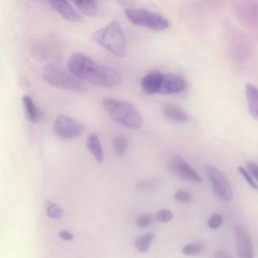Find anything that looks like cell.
I'll return each instance as SVG.
<instances>
[{
    "label": "cell",
    "instance_id": "cb8c5ba5",
    "mask_svg": "<svg viewBox=\"0 0 258 258\" xmlns=\"http://www.w3.org/2000/svg\"><path fill=\"white\" fill-rule=\"evenodd\" d=\"M152 221H153L152 216L150 214L145 213V214H141L140 216L137 217L136 224L140 228H147L152 224Z\"/></svg>",
    "mask_w": 258,
    "mask_h": 258
},
{
    "label": "cell",
    "instance_id": "5bb4252c",
    "mask_svg": "<svg viewBox=\"0 0 258 258\" xmlns=\"http://www.w3.org/2000/svg\"><path fill=\"white\" fill-rule=\"evenodd\" d=\"M163 114L167 119L174 122L184 123L188 121V115L180 107L174 104H166L163 107Z\"/></svg>",
    "mask_w": 258,
    "mask_h": 258
},
{
    "label": "cell",
    "instance_id": "603a6c76",
    "mask_svg": "<svg viewBox=\"0 0 258 258\" xmlns=\"http://www.w3.org/2000/svg\"><path fill=\"white\" fill-rule=\"evenodd\" d=\"M238 171L241 173V175L245 178V180L247 181V183L254 189H258V184L256 183V181H254V177L251 175V173L249 172V170H246V168H244L243 166H238Z\"/></svg>",
    "mask_w": 258,
    "mask_h": 258
},
{
    "label": "cell",
    "instance_id": "ac0fdd59",
    "mask_svg": "<svg viewBox=\"0 0 258 258\" xmlns=\"http://www.w3.org/2000/svg\"><path fill=\"white\" fill-rule=\"evenodd\" d=\"M154 239V235L152 233L143 234L139 237H137L134 241V247L135 249L140 253H145L148 251L152 241Z\"/></svg>",
    "mask_w": 258,
    "mask_h": 258
},
{
    "label": "cell",
    "instance_id": "30bf717a",
    "mask_svg": "<svg viewBox=\"0 0 258 258\" xmlns=\"http://www.w3.org/2000/svg\"><path fill=\"white\" fill-rule=\"evenodd\" d=\"M235 235V243L236 249L239 258H253V249L251 240L245 231V229L241 226H235L234 228Z\"/></svg>",
    "mask_w": 258,
    "mask_h": 258
},
{
    "label": "cell",
    "instance_id": "4fadbf2b",
    "mask_svg": "<svg viewBox=\"0 0 258 258\" xmlns=\"http://www.w3.org/2000/svg\"><path fill=\"white\" fill-rule=\"evenodd\" d=\"M245 95L250 115L253 118H258V87L251 84H246Z\"/></svg>",
    "mask_w": 258,
    "mask_h": 258
},
{
    "label": "cell",
    "instance_id": "4316f807",
    "mask_svg": "<svg viewBox=\"0 0 258 258\" xmlns=\"http://www.w3.org/2000/svg\"><path fill=\"white\" fill-rule=\"evenodd\" d=\"M246 166H247V169L249 170V172L251 173V175L258 181V164L253 161L248 160L246 162Z\"/></svg>",
    "mask_w": 258,
    "mask_h": 258
},
{
    "label": "cell",
    "instance_id": "d4e9b609",
    "mask_svg": "<svg viewBox=\"0 0 258 258\" xmlns=\"http://www.w3.org/2000/svg\"><path fill=\"white\" fill-rule=\"evenodd\" d=\"M222 223H223V217L219 214H214L208 220V227L210 229L216 230V229L220 228Z\"/></svg>",
    "mask_w": 258,
    "mask_h": 258
},
{
    "label": "cell",
    "instance_id": "7a4b0ae2",
    "mask_svg": "<svg viewBox=\"0 0 258 258\" xmlns=\"http://www.w3.org/2000/svg\"><path fill=\"white\" fill-rule=\"evenodd\" d=\"M140 86L146 94L169 95L183 92L187 84L184 78L179 75L152 71L143 76L140 81Z\"/></svg>",
    "mask_w": 258,
    "mask_h": 258
},
{
    "label": "cell",
    "instance_id": "83f0119b",
    "mask_svg": "<svg viewBox=\"0 0 258 258\" xmlns=\"http://www.w3.org/2000/svg\"><path fill=\"white\" fill-rule=\"evenodd\" d=\"M58 236H59L60 239H62V240H64V241H72V240L74 239V235H73L71 232L67 231V230H61V231H59V232H58Z\"/></svg>",
    "mask_w": 258,
    "mask_h": 258
},
{
    "label": "cell",
    "instance_id": "2e32d148",
    "mask_svg": "<svg viewBox=\"0 0 258 258\" xmlns=\"http://www.w3.org/2000/svg\"><path fill=\"white\" fill-rule=\"evenodd\" d=\"M22 103L28 119L33 123L38 122L41 119V113L35 105L33 99L30 96L25 95L22 97Z\"/></svg>",
    "mask_w": 258,
    "mask_h": 258
},
{
    "label": "cell",
    "instance_id": "ba28073f",
    "mask_svg": "<svg viewBox=\"0 0 258 258\" xmlns=\"http://www.w3.org/2000/svg\"><path fill=\"white\" fill-rule=\"evenodd\" d=\"M52 130L60 138L75 139L83 134L84 126L70 116L59 115L53 121Z\"/></svg>",
    "mask_w": 258,
    "mask_h": 258
},
{
    "label": "cell",
    "instance_id": "8992f818",
    "mask_svg": "<svg viewBox=\"0 0 258 258\" xmlns=\"http://www.w3.org/2000/svg\"><path fill=\"white\" fill-rule=\"evenodd\" d=\"M43 79L51 86L69 91L82 92L85 90V85L80 79L74 76L70 71L66 72L57 66L48 64L44 68L42 73Z\"/></svg>",
    "mask_w": 258,
    "mask_h": 258
},
{
    "label": "cell",
    "instance_id": "f1b7e54d",
    "mask_svg": "<svg viewBox=\"0 0 258 258\" xmlns=\"http://www.w3.org/2000/svg\"><path fill=\"white\" fill-rule=\"evenodd\" d=\"M152 185H153V183H152L151 181L142 180V181H139V182H138L137 187L140 188V189H148V188H150Z\"/></svg>",
    "mask_w": 258,
    "mask_h": 258
},
{
    "label": "cell",
    "instance_id": "484cf974",
    "mask_svg": "<svg viewBox=\"0 0 258 258\" xmlns=\"http://www.w3.org/2000/svg\"><path fill=\"white\" fill-rule=\"evenodd\" d=\"M174 198L176 201H178L179 203H182V204H188L190 201H191V197L190 195L185 191V190H177L175 194H174Z\"/></svg>",
    "mask_w": 258,
    "mask_h": 258
},
{
    "label": "cell",
    "instance_id": "3957f363",
    "mask_svg": "<svg viewBox=\"0 0 258 258\" xmlns=\"http://www.w3.org/2000/svg\"><path fill=\"white\" fill-rule=\"evenodd\" d=\"M102 105L110 118L123 127L135 130L143 126L142 114L133 104L116 98H105Z\"/></svg>",
    "mask_w": 258,
    "mask_h": 258
},
{
    "label": "cell",
    "instance_id": "44dd1931",
    "mask_svg": "<svg viewBox=\"0 0 258 258\" xmlns=\"http://www.w3.org/2000/svg\"><path fill=\"white\" fill-rule=\"evenodd\" d=\"M204 249V245L202 243H188L185 244L182 249L181 252L186 255V256H194V255H198L199 253H201Z\"/></svg>",
    "mask_w": 258,
    "mask_h": 258
},
{
    "label": "cell",
    "instance_id": "ffe728a7",
    "mask_svg": "<svg viewBox=\"0 0 258 258\" xmlns=\"http://www.w3.org/2000/svg\"><path fill=\"white\" fill-rule=\"evenodd\" d=\"M45 213H46L47 217H49L50 219H54V220L60 219L63 216L62 210L56 204L51 203V202L46 203V205H45Z\"/></svg>",
    "mask_w": 258,
    "mask_h": 258
},
{
    "label": "cell",
    "instance_id": "7402d4cb",
    "mask_svg": "<svg viewBox=\"0 0 258 258\" xmlns=\"http://www.w3.org/2000/svg\"><path fill=\"white\" fill-rule=\"evenodd\" d=\"M172 218H173L172 213L169 210H166V209L158 210L155 213V219L158 222H161V223H168L172 220Z\"/></svg>",
    "mask_w": 258,
    "mask_h": 258
},
{
    "label": "cell",
    "instance_id": "7c38bea8",
    "mask_svg": "<svg viewBox=\"0 0 258 258\" xmlns=\"http://www.w3.org/2000/svg\"><path fill=\"white\" fill-rule=\"evenodd\" d=\"M243 8L244 22L251 29H258V2H248Z\"/></svg>",
    "mask_w": 258,
    "mask_h": 258
},
{
    "label": "cell",
    "instance_id": "4dcf8cb0",
    "mask_svg": "<svg viewBox=\"0 0 258 258\" xmlns=\"http://www.w3.org/2000/svg\"><path fill=\"white\" fill-rule=\"evenodd\" d=\"M94 1H96V0H94Z\"/></svg>",
    "mask_w": 258,
    "mask_h": 258
},
{
    "label": "cell",
    "instance_id": "5b68a950",
    "mask_svg": "<svg viewBox=\"0 0 258 258\" xmlns=\"http://www.w3.org/2000/svg\"><path fill=\"white\" fill-rule=\"evenodd\" d=\"M125 16L132 24L155 31H162L169 27V21L161 14L143 8H126Z\"/></svg>",
    "mask_w": 258,
    "mask_h": 258
},
{
    "label": "cell",
    "instance_id": "f546056e",
    "mask_svg": "<svg viewBox=\"0 0 258 258\" xmlns=\"http://www.w3.org/2000/svg\"><path fill=\"white\" fill-rule=\"evenodd\" d=\"M219 258H233L232 256H230V255H228V254H221L220 253V255H219Z\"/></svg>",
    "mask_w": 258,
    "mask_h": 258
},
{
    "label": "cell",
    "instance_id": "277c9868",
    "mask_svg": "<svg viewBox=\"0 0 258 258\" xmlns=\"http://www.w3.org/2000/svg\"><path fill=\"white\" fill-rule=\"evenodd\" d=\"M94 41L117 56L126 53V38L118 21H111L106 26L96 30L92 35Z\"/></svg>",
    "mask_w": 258,
    "mask_h": 258
},
{
    "label": "cell",
    "instance_id": "8fae6325",
    "mask_svg": "<svg viewBox=\"0 0 258 258\" xmlns=\"http://www.w3.org/2000/svg\"><path fill=\"white\" fill-rule=\"evenodd\" d=\"M52 8L66 20L70 22H79L80 14L70 4L68 0H46Z\"/></svg>",
    "mask_w": 258,
    "mask_h": 258
},
{
    "label": "cell",
    "instance_id": "6da1fadb",
    "mask_svg": "<svg viewBox=\"0 0 258 258\" xmlns=\"http://www.w3.org/2000/svg\"><path fill=\"white\" fill-rule=\"evenodd\" d=\"M68 68L81 81L103 88H114L122 82V77L115 68L99 63L81 52L70 57Z\"/></svg>",
    "mask_w": 258,
    "mask_h": 258
},
{
    "label": "cell",
    "instance_id": "9c48e42d",
    "mask_svg": "<svg viewBox=\"0 0 258 258\" xmlns=\"http://www.w3.org/2000/svg\"><path fill=\"white\" fill-rule=\"evenodd\" d=\"M167 169L168 171L173 174L174 176L180 177L182 179L190 180L194 182H201L202 177L195 170L187 161H185L181 156L175 154L172 155L167 162Z\"/></svg>",
    "mask_w": 258,
    "mask_h": 258
},
{
    "label": "cell",
    "instance_id": "52a82bcc",
    "mask_svg": "<svg viewBox=\"0 0 258 258\" xmlns=\"http://www.w3.org/2000/svg\"><path fill=\"white\" fill-rule=\"evenodd\" d=\"M205 172L215 194L224 201H231L234 194L232 186L225 174L219 168L211 164L205 166Z\"/></svg>",
    "mask_w": 258,
    "mask_h": 258
},
{
    "label": "cell",
    "instance_id": "e0dca14e",
    "mask_svg": "<svg viewBox=\"0 0 258 258\" xmlns=\"http://www.w3.org/2000/svg\"><path fill=\"white\" fill-rule=\"evenodd\" d=\"M77 8L86 16L94 17L97 14V6L94 0H72Z\"/></svg>",
    "mask_w": 258,
    "mask_h": 258
},
{
    "label": "cell",
    "instance_id": "9a60e30c",
    "mask_svg": "<svg viewBox=\"0 0 258 258\" xmlns=\"http://www.w3.org/2000/svg\"><path fill=\"white\" fill-rule=\"evenodd\" d=\"M86 146H87L88 150L92 153V155L94 156V158L97 162L103 161V159H104L103 147H102L100 138L97 134H92L87 138Z\"/></svg>",
    "mask_w": 258,
    "mask_h": 258
},
{
    "label": "cell",
    "instance_id": "d6986e66",
    "mask_svg": "<svg viewBox=\"0 0 258 258\" xmlns=\"http://www.w3.org/2000/svg\"><path fill=\"white\" fill-rule=\"evenodd\" d=\"M127 139L124 136H117L113 141V148L115 154L119 157L124 156L127 151Z\"/></svg>",
    "mask_w": 258,
    "mask_h": 258
}]
</instances>
